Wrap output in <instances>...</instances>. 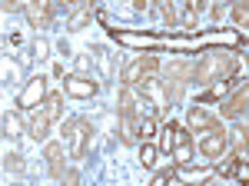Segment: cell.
I'll list each match as a JSON object with an SVG mask.
<instances>
[{
    "label": "cell",
    "mask_w": 249,
    "mask_h": 186,
    "mask_svg": "<svg viewBox=\"0 0 249 186\" xmlns=\"http://www.w3.org/2000/svg\"><path fill=\"white\" fill-rule=\"evenodd\" d=\"M196 10H199L196 0H190V3L179 10V27H183V30H196Z\"/></svg>",
    "instance_id": "obj_20"
},
{
    "label": "cell",
    "mask_w": 249,
    "mask_h": 186,
    "mask_svg": "<svg viewBox=\"0 0 249 186\" xmlns=\"http://www.w3.org/2000/svg\"><path fill=\"white\" fill-rule=\"evenodd\" d=\"M223 116H230V120H236V116H249V80L239 83V87L223 100Z\"/></svg>",
    "instance_id": "obj_8"
},
{
    "label": "cell",
    "mask_w": 249,
    "mask_h": 186,
    "mask_svg": "<svg viewBox=\"0 0 249 186\" xmlns=\"http://www.w3.org/2000/svg\"><path fill=\"white\" fill-rule=\"evenodd\" d=\"M199 153L206 156V160H219V156H226L230 153V130H223L219 123L213 127V130L203 133V140H199Z\"/></svg>",
    "instance_id": "obj_5"
},
{
    "label": "cell",
    "mask_w": 249,
    "mask_h": 186,
    "mask_svg": "<svg viewBox=\"0 0 249 186\" xmlns=\"http://www.w3.org/2000/svg\"><path fill=\"white\" fill-rule=\"evenodd\" d=\"M166 180H176V169H160V173H156L153 176V186H160V183H166Z\"/></svg>",
    "instance_id": "obj_24"
},
{
    "label": "cell",
    "mask_w": 249,
    "mask_h": 186,
    "mask_svg": "<svg viewBox=\"0 0 249 186\" xmlns=\"http://www.w3.org/2000/svg\"><path fill=\"white\" fill-rule=\"evenodd\" d=\"M40 110L47 113L50 120H60V113H63V93H47V100L40 103Z\"/></svg>",
    "instance_id": "obj_16"
},
{
    "label": "cell",
    "mask_w": 249,
    "mask_h": 186,
    "mask_svg": "<svg viewBox=\"0 0 249 186\" xmlns=\"http://www.w3.org/2000/svg\"><path fill=\"white\" fill-rule=\"evenodd\" d=\"M3 169H7V173H10V169H14V173H20V169H23L20 156H10V153H7V156H3Z\"/></svg>",
    "instance_id": "obj_23"
},
{
    "label": "cell",
    "mask_w": 249,
    "mask_h": 186,
    "mask_svg": "<svg viewBox=\"0 0 249 186\" xmlns=\"http://www.w3.org/2000/svg\"><path fill=\"white\" fill-rule=\"evenodd\" d=\"M160 136H163V143H160V149H163V153H170L173 149V140H176V123H166V127H163V130H160Z\"/></svg>",
    "instance_id": "obj_22"
},
{
    "label": "cell",
    "mask_w": 249,
    "mask_h": 186,
    "mask_svg": "<svg viewBox=\"0 0 249 186\" xmlns=\"http://www.w3.org/2000/svg\"><path fill=\"white\" fill-rule=\"evenodd\" d=\"M203 3H206V0H196V7H203Z\"/></svg>",
    "instance_id": "obj_31"
},
{
    "label": "cell",
    "mask_w": 249,
    "mask_h": 186,
    "mask_svg": "<svg viewBox=\"0 0 249 186\" xmlns=\"http://www.w3.org/2000/svg\"><path fill=\"white\" fill-rule=\"evenodd\" d=\"M43 100H47V76H30L27 87H23L20 96H17V107L20 110H34Z\"/></svg>",
    "instance_id": "obj_6"
},
{
    "label": "cell",
    "mask_w": 249,
    "mask_h": 186,
    "mask_svg": "<svg viewBox=\"0 0 249 186\" xmlns=\"http://www.w3.org/2000/svg\"><path fill=\"white\" fill-rule=\"evenodd\" d=\"M236 70V56L230 50H206L203 60L193 67V80L196 87H210V83H223L226 76H232Z\"/></svg>",
    "instance_id": "obj_1"
},
{
    "label": "cell",
    "mask_w": 249,
    "mask_h": 186,
    "mask_svg": "<svg viewBox=\"0 0 249 186\" xmlns=\"http://www.w3.org/2000/svg\"><path fill=\"white\" fill-rule=\"evenodd\" d=\"M156 133H160L156 116H140V120H136V136H140V143H143V140H153Z\"/></svg>",
    "instance_id": "obj_17"
},
{
    "label": "cell",
    "mask_w": 249,
    "mask_h": 186,
    "mask_svg": "<svg viewBox=\"0 0 249 186\" xmlns=\"http://www.w3.org/2000/svg\"><path fill=\"white\" fill-rule=\"evenodd\" d=\"M63 136H67V153H70V160H83V156H87V147H90V136H93V127H90V120L73 116V120H67Z\"/></svg>",
    "instance_id": "obj_3"
},
{
    "label": "cell",
    "mask_w": 249,
    "mask_h": 186,
    "mask_svg": "<svg viewBox=\"0 0 249 186\" xmlns=\"http://www.w3.org/2000/svg\"><path fill=\"white\" fill-rule=\"evenodd\" d=\"M90 63L100 70V76H113V54L107 47H90Z\"/></svg>",
    "instance_id": "obj_14"
},
{
    "label": "cell",
    "mask_w": 249,
    "mask_h": 186,
    "mask_svg": "<svg viewBox=\"0 0 249 186\" xmlns=\"http://www.w3.org/2000/svg\"><path fill=\"white\" fill-rule=\"evenodd\" d=\"M156 3H160V0H133V7L140 10V14H150V10L156 7Z\"/></svg>",
    "instance_id": "obj_26"
},
{
    "label": "cell",
    "mask_w": 249,
    "mask_h": 186,
    "mask_svg": "<svg viewBox=\"0 0 249 186\" xmlns=\"http://www.w3.org/2000/svg\"><path fill=\"white\" fill-rule=\"evenodd\" d=\"M223 3H236V0H223Z\"/></svg>",
    "instance_id": "obj_32"
},
{
    "label": "cell",
    "mask_w": 249,
    "mask_h": 186,
    "mask_svg": "<svg viewBox=\"0 0 249 186\" xmlns=\"http://www.w3.org/2000/svg\"><path fill=\"white\" fill-rule=\"evenodd\" d=\"M14 10H27V0H3V14H14Z\"/></svg>",
    "instance_id": "obj_25"
},
{
    "label": "cell",
    "mask_w": 249,
    "mask_h": 186,
    "mask_svg": "<svg viewBox=\"0 0 249 186\" xmlns=\"http://www.w3.org/2000/svg\"><path fill=\"white\" fill-rule=\"evenodd\" d=\"M43 160H47V173L60 180L63 176V143H43Z\"/></svg>",
    "instance_id": "obj_11"
},
{
    "label": "cell",
    "mask_w": 249,
    "mask_h": 186,
    "mask_svg": "<svg viewBox=\"0 0 249 186\" xmlns=\"http://www.w3.org/2000/svg\"><path fill=\"white\" fill-rule=\"evenodd\" d=\"M60 3H63L67 10H73V7H80V3H83V0H60Z\"/></svg>",
    "instance_id": "obj_30"
},
{
    "label": "cell",
    "mask_w": 249,
    "mask_h": 186,
    "mask_svg": "<svg viewBox=\"0 0 249 186\" xmlns=\"http://www.w3.org/2000/svg\"><path fill=\"white\" fill-rule=\"evenodd\" d=\"M120 40H126V43H143V47H150V43H153V37H136V34H123Z\"/></svg>",
    "instance_id": "obj_27"
},
{
    "label": "cell",
    "mask_w": 249,
    "mask_h": 186,
    "mask_svg": "<svg viewBox=\"0 0 249 186\" xmlns=\"http://www.w3.org/2000/svg\"><path fill=\"white\" fill-rule=\"evenodd\" d=\"M170 156H173V163H176V167H186V163H193V133H190V130L176 127V140H173Z\"/></svg>",
    "instance_id": "obj_9"
},
{
    "label": "cell",
    "mask_w": 249,
    "mask_h": 186,
    "mask_svg": "<svg viewBox=\"0 0 249 186\" xmlns=\"http://www.w3.org/2000/svg\"><path fill=\"white\" fill-rule=\"evenodd\" d=\"M20 133H23V120H20L17 113H3V136L7 140H17Z\"/></svg>",
    "instance_id": "obj_19"
},
{
    "label": "cell",
    "mask_w": 249,
    "mask_h": 186,
    "mask_svg": "<svg viewBox=\"0 0 249 186\" xmlns=\"http://www.w3.org/2000/svg\"><path fill=\"white\" fill-rule=\"evenodd\" d=\"M27 17L34 27H50L53 23V0H27Z\"/></svg>",
    "instance_id": "obj_10"
},
{
    "label": "cell",
    "mask_w": 249,
    "mask_h": 186,
    "mask_svg": "<svg viewBox=\"0 0 249 186\" xmlns=\"http://www.w3.org/2000/svg\"><path fill=\"white\" fill-rule=\"evenodd\" d=\"M216 123H219V120H216L210 110H203V107H193L190 116H186V127H190L193 133H206V130H213Z\"/></svg>",
    "instance_id": "obj_12"
},
{
    "label": "cell",
    "mask_w": 249,
    "mask_h": 186,
    "mask_svg": "<svg viewBox=\"0 0 249 186\" xmlns=\"http://www.w3.org/2000/svg\"><path fill=\"white\" fill-rule=\"evenodd\" d=\"M96 90H100V83L90 80V76H83V74H70L63 80V93L73 96V100H93Z\"/></svg>",
    "instance_id": "obj_7"
},
{
    "label": "cell",
    "mask_w": 249,
    "mask_h": 186,
    "mask_svg": "<svg viewBox=\"0 0 249 186\" xmlns=\"http://www.w3.org/2000/svg\"><path fill=\"white\" fill-rule=\"evenodd\" d=\"M156 70H160V60H156L153 54H143V56H136V60H130L126 67H123V83L126 87H140L146 76H153Z\"/></svg>",
    "instance_id": "obj_4"
},
{
    "label": "cell",
    "mask_w": 249,
    "mask_h": 186,
    "mask_svg": "<svg viewBox=\"0 0 249 186\" xmlns=\"http://www.w3.org/2000/svg\"><path fill=\"white\" fill-rule=\"evenodd\" d=\"M246 130H249V127H246Z\"/></svg>",
    "instance_id": "obj_33"
},
{
    "label": "cell",
    "mask_w": 249,
    "mask_h": 186,
    "mask_svg": "<svg viewBox=\"0 0 249 186\" xmlns=\"http://www.w3.org/2000/svg\"><path fill=\"white\" fill-rule=\"evenodd\" d=\"M230 149L232 153H249V130L246 127H232L230 130Z\"/></svg>",
    "instance_id": "obj_15"
},
{
    "label": "cell",
    "mask_w": 249,
    "mask_h": 186,
    "mask_svg": "<svg viewBox=\"0 0 249 186\" xmlns=\"http://www.w3.org/2000/svg\"><path fill=\"white\" fill-rule=\"evenodd\" d=\"M120 107V116L123 120H140V116H153L156 113V103L146 96V93L140 90V87H126L123 83V90H120V100H116Z\"/></svg>",
    "instance_id": "obj_2"
},
{
    "label": "cell",
    "mask_w": 249,
    "mask_h": 186,
    "mask_svg": "<svg viewBox=\"0 0 249 186\" xmlns=\"http://www.w3.org/2000/svg\"><path fill=\"white\" fill-rule=\"evenodd\" d=\"M50 123H53V120H50L43 110H37L34 116H30V123H27V136H30V140H37V143H43V140H47V133H50Z\"/></svg>",
    "instance_id": "obj_13"
},
{
    "label": "cell",
    "mask_w": 249,
    "mask_h": 186,
    "mask_svg": "<svg viewBox=\"0 0 249 186\" xmlns=\"http://www.w3.org/2000/svg\"><path fill=\"white\" fill-rule=\"evenodd\" d=\"M140 163L150 167V169L160 163V147H153V140H143V143H140Z\"/></svg>",
    "instance_id": "obj_18"
},
{
    "label": "cell",
    "mask_w": 249,
    "mask_h": 186,
    "mask_svg": "<svg viewBox=\"0 0 249 186\" xmlns=\"http://www.w3.org/2000/svg\"><path fill=\"white\" fill-rule=\"evenodd\" d=\"M60 180L73 186V183H80V173H77V169H63V176H60Z\"/></svg>",
    "instance_id": "obj_28"
},
{
    "label": "cell",
    "mask_w": 249,
    "mask_h": 186,
    "mask_svg": "<svg viewBox=\"0 0 249 186\" xmlns=\"http://www.w3.org/2000/svg\"><path fill=\"white\" fill-rule=\"evenodd\" d=\"M232 20L239 27H249V0H236L232 3Z\"/></svg>",
    "instance_id": "obj_21"
},
{
    "label": "cell",
    "mask_w": 249,
    "mask_h": 186,
    "mask_svg": "<svg viewBox=\"0 0 249 186\" xmlns=\"http://www.w3.org/2000/svg\"><path fill=\"white\" fill-rule=\"evenodd\" d=\"M34 54H37V56H47V40H37V43H34Z\"/></svg>",
    "instance_id": "obj_29"
}]
</instances>
